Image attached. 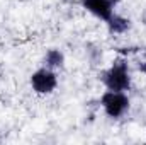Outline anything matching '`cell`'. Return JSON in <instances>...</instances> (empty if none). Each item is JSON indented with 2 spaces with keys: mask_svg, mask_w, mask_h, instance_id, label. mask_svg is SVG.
Here are the masks:
<instances>
[{
  "mask_svg": "<svg viewBox=\"0 0 146 145\" xmlns=\"http://www.w3.org/2000/svg\"><path fill=\"white\" fill-rule=\"evenodd\" d=\"M106 24H107V29H109L110 34H124L131 29V21L127 17L115 14V12L106 21Z\"/></svg>",
  "mask_w": 146,
  "mask_h": 145,
  "instance_id": "5",
  "label": "cell"
},
{
  "mask_svg": "<svg viewBox=\"0 0 146 145\" xmlns=\"http://www.w3.org/2000/svg\"><path fill=\"white\" fill-rule=\"evenodd\" d=\"M141 21H143V24L146 26V9L143 10V12H141Z\"/></svg>",
  "mask_w": 146,
  "mask_h": 145,
  "instance_id": "8",
  "label": "cell"
},
{
  "mask_svg": "<svg viewBox=\"0 0 146 145\" xmlns=\"http://www.w3.org/2000/svg\"><path fill=\"white\" fill-rule=\"evenodd\" d=\"M58 85V77L54 70L48 68V67H42L31 75V87L36 94H51Z\"/></svg>",
  "mask_w": 146,
  "mask_h": 145,
  "instance_id": "3",
  "label": "cell"
},
{
  "mask_svg": "<svg viewBox=\"0 0 146 145\" xmlns=\"http://www.w3.org/2000/svg\"><path fill=\"white\" fill-rule=\"evenodd\" d=\"M100 80L107 87V91H119L126 92L131 89V73L126 56H117L107 70L100 73Z\"/></svg>",
  "mask_w": 146,
  "mask_h": 145,
  "instance_id": "1",
  "label": "cell"
},
{
  "mask_svg": "<svg viewBox=\"0 0 146 145\" xmlns=\"http://www.w3.org/2000/svg\"><path fill=\"white\" fill-rule=\"evenodd\" d=\"M138 68H139V72H141V73H145V75H146V62H141Z\"/></svg>",
  "mask_w": 146,
  "mask_h": 145,
  "instance_id": "7",
  "label": "cell"
},
{
  "mask_svg": "<svg viewBox=\"0 0 146 145\" xmlns=\"http://www.w3.org/2000/svg\"><path fill=\"white\" fill-rule=\"evenodd\" d=\"M119 0H80V5L100 21H107L115 10Z\"/></svg>",
  "mask_w": 146,
  "mask_h": 145,
  "instance_id": "4",
  "label": "cell"
},
{
  "mask_svg": "<svg viewBox=\"0 0 146 145\" xmlns=\"http://www.w3.org/2000/svg\"><path fill=\"white\" fill-rule=\"evenodd\" d=\"M63 2H73V0H63Z\"/></svg>",
  "mask_w": 146,
  "mask_h": 145,
  "instance_id": "9",
  "label": "cell"
},
{
  "mask_svg": "<svg viewBox=\"0 0 146 145\" xmlns=\"http://www.w3.org/2000/svg\"><path fill=\"white\" fill-rule=\"evenodd\" d=\"M65 65V55L56 50V48H51L46 51L44 55V67L51 68V70H56V68H63Z\"/></svg>",
  "mask_w": 146,
  "mask_h": 145,
  "instance_id": "6",
  "label": "cell"
},
{
  "mask_svg": "<svg viewBox=\"0 0 146 145\" xmlns=\"http://www.w3.org/2000/svg\"><path fill=\"white\" fill-rule=\"evenodd\" d=\"M100 104L106 111V114L112 118V119H117L121 116H124L129 106H131V101L127 97L126 92H119V91H106L100 97Z\"/></svg>",
  "mask_w": 146,
  "mask_h": 145,
  "instance_id": "2",
  "label": "cell"
}]
</instances>
